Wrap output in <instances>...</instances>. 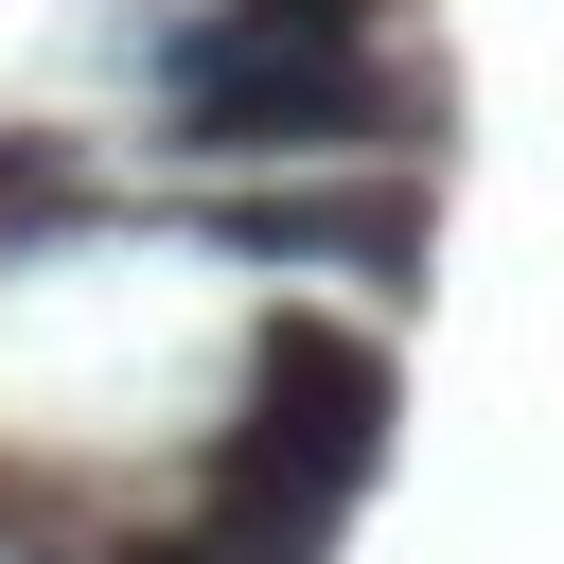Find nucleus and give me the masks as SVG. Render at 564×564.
<instances>
[{"label":"nucleus","instance_id":"nucleus-3","mask_svg":"<svg viewBox=\"0 0 564 564\" xmlns=\"http://www.w3.org/2000/svg\"><path fill=\"white\" fill-rule=\"evenodd\" d=\"M212 247H247V264H370V282H405V264H423V194H405V176H370V194H247V212H212Z\"/></svg>","mask_w":564,"mask_h":564},{"label":"nucleus","instance_id":"nucleus-2","mask_svg":"<svg viewBox=\"0 0 564 564\" xmlns=\"http://www.w3.org/2000/svg\"><path fill=\"white\" fill-rule=\"evenodd\" d=\"M176 159H352L405 123L388 88V0H212L141 53Z\"/></svg>","mask_w":564,"mask_h":564},{"label":"nucleus","instance_id":"nucleus-1","mask_svg":"<svg viewBox=\"0 0 564 564\" xmlns=\"http://www.w3.org/2000/svg\"><path fill=\"white\" fill-rule=\"evenodd\" d=\"M388 405L405 388H388V352L352 317H264L247 335V388L212 423V476H194V546L212 564H317L335 511L388 458Z\"/></svg>","mask_w":564,"mask_h":564}]
</instances>
